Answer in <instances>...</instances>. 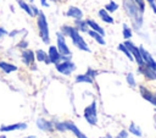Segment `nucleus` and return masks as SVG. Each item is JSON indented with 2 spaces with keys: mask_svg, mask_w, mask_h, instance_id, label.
Returning <instances> with one entry per match:
<instances>
[{
  "mask_svg": "<svg viewBox=\"0 0 156 138\" xmlns=\"http://www.w3.org/2000/svg\"><path fill=\"white\" fill-rule=\"evenodd\" d=\"M85 21H87V23H88L89 29L95 31V32H98V33H100V34H102V35L105 37V29H104V28H102L95 20H93V18H87Z\"/></svg>",
  "mask_w": 156,
  "mask_h": 138,
  "instance_id": "obj_21",
  "label": "nucleus"
},
{
  "mask_svg": "<svg viewBox=\"0 0 156 138\" xmlns=\"http://www.w3.org/2000/svg\"><path fill=\"white\" fill-rule=\"evenodd\" d=\"M21 60L26 66H29L32 70H37L35 65V54L32 49H23L21 54Z\"/></svg>",
  "mask_w": 156,
  "mask_h": 138,
  "instance_id": "obj_7",
  "label": "nucleus"
},
{
  "mask_svg": "<svg viewBox=\"0 0 156 138\" xmlns=\"http://www.w3.org/2000/svg\"><path fill=\"white\" fill-rule=\"evenodd\" d=\"M7 33H9V32H7V29H5L4 27H1V26H0V40H1V39H4V38L7 35Z\"/></svg>",
  "mask_w": 156,
  "mask_h": 138,
  "instance_id": "obj_38",
  "label": "nucleus"
},
{
  "mask_svg": "<svg viewBox=\"0 0 156 138\" xmlns=\"http://www.w3.org/2000/svg\"><path fill=\"white\" fill-rule=\"evenodd\" d=\"M94 81L89 74H87L85 72L84 73H80V74H77L74 77V82L76 83H87V84H94Z\"/></svg>",
  "mask_w": 156,
  "mask_h": 138,
  "instance_id": "obj_23",
  "label": "nucleus"
},
{
  "mask_svg": "<svg viewBox=\"0 0 156 138\" xmlns=\"http://www.w3.org/2000/svg\"><path fill=\"white\" fill-rule=\"evenodd\" d=\"M134 1V4L139 7V10L141 11V12H145V9H146V2H145V0H133Z\"/></svg>",
  "mask_w": 156,
  "mask_h": 138,
  "instance_id": "obj_33",
  "label": "nucleus"
},
{
  "mask_svg": "<svg viewBox=\"0 0 156 138\" xmlns=\"http://www.w3.org/2000/svg\"><path fill=\"white\" fill-rule=\"evenodd\" d=\"M0 70H1L4 73L10 74V73H12V72H16V71L18 70V67H17L16 65L9 62V61H4V60H2V61H0Z\"/></svg>",
  "mask_w": 156,
  "mask_h": 138,
  "instance_id": "obj_18",
  "label": "nucleus"
},
{
  "mask_svg": "<svg viewBox=\"0 0 156 138\" xmlns=\"http://www.w3.org/2000/svg\"><path fill=\"white\" fill-rule=\"evenodd\" d=\"M87 33H88V35H89L93 40H95L99 45H106V40H105V37H104L102 34H100V33H98V32H95V31H91V29H89Z\"/></svg>",
  "mask_w": 156,
  "mask_h": 138,
  "instance_id": "obj_22",
  "label": "nucleus"
},
{
  "mask_svg": "<svg viewBox=\"0 0 156 138\" xmlns=\"http://www.w3.org/2000/svg\"><path fill=\"white\" fill-rule=\"evenodd\" d=\"M37 127L43 132H51L54 129V122L49 121L44 117H39L37 120Z\"/></svg>",
  "mask_w": 156,
  "mask_h": 138,
  "instance_id": "obj_16",
  "label": "nucleus"
},
{
  "mask_svg": "<svg viewBox=\"0 0 156 138\" xmlns=\"http://www.w3.org/2000/svg\"><path fill=\"white\" fill-rule=\"evenodd\" d=\"M60 32L66 38H69L71 42H72V44H73V46L77 48L78 50L85 51V53H91V49L89 48L88 43L83 38L82 33L78 32L73 26H71V24H62L61 28H60Z\"/></svg>",
  "mask_w": 156,
  "mask_h": 138,
  "instance_id": "obj_2",
  "label": "nucleus"
},
{
  "mask_svg": "<svg viewBox=\"0 0 156 138\" xmlns=\"http://www.w3.org/2000/svg\"><path fill=\"white\" fill-rule=\"evenodd\" d=\"M138 72L147 81H156V71L151 70L150 67L145 66V65H141V66H138Z\"/></svg>",
  "mask_w": 156,
  "mask_h": 138,
  "instance_id": "obj_14",
  "label": "nucleus"
},
{
  "mask_svg": "<svg viewBox=\"0 0 156 138\" xmlns=\"http://www.w3.org/2000/svg\"><path fill=\"white\" fill-rule=\"evenodd\" d=\"M27 138H35V136H29V137H27Z\"/></svg>",
  "mask_w": 156,
  "mask_h": 138,
  "instance_id": "obj_45",
  "label": "nucleus"
},
{
  "mask_svg": "<svg viewBox=\"0 0 156 138\" xmlns=\"http://www.w3.org/2000/svg\"><path fill=\"white\" fill-rule=\"evenodd\" d=\"M54 128L58 132H67V128L65 126V121H58V122H55L54 123Z\"/></svg>",
  "mask_w": 156,
  "mask_h": 138,
  "instance_id": "obj_32",
  "label": "nucleus"
},
{
  "mask_svg": "<svg viewBox=\"0 0 156 138\" xmlns=\"http://www.w3.org/2000/svg\"><path fill=\"white\" fill-rule=\"evenodd\" d=\"M0 138H7V137H6L5 134H1V136H0Z\"/></svg>",
  "mask_w": 156,
  "mask_h": 138,
  "instance_id": "obj_44",
  "label": "nucleus"
},
{
  "mask_svg": "<svg viewBox=\"0 0 156 138\" xmlns=\"http://www.w3.org/2000/svg\"><path fill=\"white\" fill-rule=\"evenodd\" d=\"M98 16L99 18L104 22V23H107V24H113L115 23V18L112 17V13H110L108 11H106L105 9H100L98 11Z\"/></svg>",
  "mask_w": 156,
  "mask_h": 138,
  "instance_id": "obj_17",
  "label": "nucleus"
},
{
  "mask_svg": "<svg viewBox=\"0 0 156 138\" xmlns=\"http://www.w3.org/2000/svg\"><path fill=\"white\" fill-rule=\"evenodd\" d=\"M139 92L141 98H144L146 101H149L151 105H154L156 107V94L152 93L146 85H139Z\"/></svg>",
  "mask_w": 156,
  "mask_h": 138,
  "instance_id": "obj_10",
  "label": "nucleus"
},
{
  "mask_svg": "<svg viewBox=\"0 0 156 138\" xmlns=\"http://www.w3.org/2000/svg\"><path fill=\"white\" fill-rule=\"evenodd\" d=\"M83 117L85 118V121L89 125H91V126H96L98 125V105H96L95 100H93L88 106L84 107Z\"/></svg>",
  "mask_w": 156,
  "mask_h": 138,
  "instance_id": "obj_4",
  "label": "nucleus"
},
{
  "mask_svg": "<svg viewBox=\"0 0 156 138\" xmlns=\"http://www.w3.org/2000/svg\"><path fill=\"white\" fill-rule=\"evenodd\" d=\"M28 127V125L26 122H16V123H11V125H2L0 127V132H13V131H22L26 129Z\"/></svg>",
  "mask_w": 156,
  "mask_h": 138,
  "instance_id": "obj_13",
  "label": "nucleus"
},
{
  "mask_svg": "<svg viewBox=\"0 0 156 138\" xmlns=\"http://www.w3.org/2000/svg\"><path fill=\"white\" fill-rule=\"evenodd\" d=\"M123 43L126 44V46H127V48H128V50L130 51V54H132V56H133L134 61L136 62V65H138V66L144 65V61H143V59H141V54H140L139 46H136V45H135L130 39H129V40H124Z\"/></svg>",
  "mask_w": 156,
  "mask_h": 138,
  "instance_id": "obj_8",
  "label": "nucleus"
},
{
  "mask_svg": "<svg viewBox=\"0 0 156 138\" xmlns=\"http://www.w3.org/2000/svg\"><path fill=\"white\" fill-rule=\"evenodd\" d=\"M122 37H123L124 40H129L133 37V29L127 23H123L122 24Z\"/></svg>",
  "mask_w": 156,
  "mask_h": 138,
  "instance_id": "obj_25",
  "label": "nucleus"
},
{
  "mask_svg": "<svg viewBox=\"0 0 156 138\" xmlns=\"http://www.w3.org/2000/svg\"><path fill=\"white\" fill-rule=\"evenodd\" d=\"M16 48H18V49H22V50L28 48V42L26 40V38H24V37H22V38H21V40L17 43Z\"/></svg>",
  "mask_w": 156,
  "mask_h": 138,
  "instance_id": "obj_34",
  "label": "nucleus"
},
{
  "mask_svg": "<svg viewBox=\"0 0 156 138\" xmlns=\"http://www.w3.org/2000/svg\"><path fill=\"white\" fill-rule=\"evenodd\" d=\"M29 4H34V0H27Z\"/></svg>",
  "mask_w": 156,
  "mask_h": 138,
  "instance_id": "obj_43",
  "label": "nucleus"
},
{
  "mask_svg": "<svg viewBox=\"0 0 156 138\" xmlns=\"http://www.w3.org/2000/svg\"><path fill=\"white\" fill-rule=\"evenodd\" d=\"M145 2L150 6L151 11H152L154 13H156V0H145Z\"/></svg>",
  "mask_w": 156,
  "mask_h": 138,
  "instance_id": "obj_35",
  "label": "nucleus"
},
{
  "mask_svg": "<svg viewBox=\"0 0 156 138\" xmlns=\"http://www.w3.org/2000/svg\"><path fill=\"white\" fill-rule=\"evenodd\" d=\"M100 138H112V136H111V134H108V133H107V134H105V136H104V137H100Z\"/></svg>",
  "mask_w": 156,
  "mask_h": 138,
  "instance_id": "obj_40",
  "label": "nucleus"
},
{
  "mask_svg": "<svg viewBox=\"0 0 156 138\" xmlns=\"http://www.w3.org/2000/svg\"><path fill=\"white\" fill-rule=\"evenodd\" d=\"M65 126H66L67 131H69V132H72V133L74 134L76 138H88L87 134H85L84 132H82V131L77 127V125H76L74 122H72V121H65Z\"/></svg>",
  "mask_w": 156,
  "mask_h": 138,
  "instance_id": "obj_15",
  "label": "nucleus"
},
{
  "mask_svg": "<svg viewBox=\"0 0 156 138\" xmlns=\"http://www.w3.org/2000/svg\"><path fill=\"white\" fill-rule=\"evenodd\" d=\"M10 10H11V12H13V11H15V10H13V6H12V5H10Z\"/></svg>",
  "mask_w": 156,
  "mask_h": 138,
  "instance_id": "obj_42",
  "label": "nucleus"
},
{
  "mask_svg": "<svg viewBox=\"0 0 156 138\" xmlns=\"http://www.w3.org/2000/svg\"><path fill=\"white\" fill-rule=\"evenodd\" d=\"M17 4L18 6L21 7V10H23L28 16L33 17V13H32V9H30V4L27 1V0H17Z\"/></svg>",
  "mask_w": 156,
  "mask_h": 138,
  "instance_id": "obj_26",
  "label": "nucleus"
},
{
  "mask_svg": "<svg viewBox=\"0 0 156 138\" xmlns=\"http://www.w3.org/2000/svg\"><path fill=\"white\" fill-rule=\"evenodd\" d=\"M49 1H51V2H61L63 0H49Z\"/></svg>",
  "mask_w": 156,
  "mask_h": 138,
  "instance_id": "obj_41",
  "label": "nucleus"
},
{
  "mask_svg": "<svg viewBox=\"0 0 156 138\" xmlns=\"http://www.w3.org/2000/svg\"><path fill=\"white\" fill-rule=\"evenodd\" d=\"M155 112H156V109H155Z\"/></svg>",
  "mask_w": 156,
  "mask_h": 138,
  "instance_id": "obj_46",
  "label": "nucleus"
},
{
  "mask_svg": "<svg viewBox=\"0 0 156 138\" xmlns=\"http://www.w3.org/2000/svg\"><path fill=\"white\" fill-rule=\"evenodd\" d=\"M139 50H140V54H141V59L144 61V65L150 67L151 70L156 71V60L152 57V55L149 53V50H146L143 45L139 46Z\"/></svg>",
  "mask_w": 156,
  "mask_h": 138,
  "instance_id": "obj_9",
  "label": "nucleus"
},
{
  "mask_svg": "<svg viewBox=\"0 0 156 138\" xmlns=\"http://www.w3.org/2000/svg\"><path fill=\"white\" fill-rule=\"evenodd\" d=\"M117 49H118V51H121L122 54H124L129 61H132V62L134 61V59H133V56H132L130 51L128 50V48L126 46V44H124V43H119V44H118V46H117Z\"/></svg>",
  "mask_w": 156,
  "mask_h": 138,
  "instance_id": "obj_27",
  "label": "nucleus"
},
{
  "mask_svg": "<svg viewBox=\"0 0 156 138\" xmlns=\"http://www.w3.org/2000/svg\"><path fill=\"white\" fill-rule=\"evenodd\" d=\"M30 9H32V13H33V17H37V16L39 15V12H40L39 7H38L35 4H30Z\"/></svg>",
  "mask_w": 156,
  "mask_h": 138,
  "instance_id": "obj_36",
  "label": "nucleus"
},
{
  "mask_svg": "<svg viewBox=\"0 0 156 138\" xmlns=\"http://www.w3.org/2000/svg\"><path fill=\"white\" fill-rule=\"evenodd\" d=\"M65 16L68 17V18H72V20H79V18H83V17H84V13H83V10L79 9L78 6L71 5V6L66 10Z\"/></svg>",
  "mask_w": 156,
  "mask_h": 138,
  "instance_id": "obj_12",
  "label": "nucleus"
},
{
  "mask_svg": "<svg viewBox=\"0 0 156 138\" xmlns=\"http://www.w3.org/2000/svg\"><path fill=\"white\" fill-rule=\"evenodd\" d=\"M48 56H49L50 64H52V65H56V64H58L62 60V55L60 54V51H58L56 45H49Z\"/></svg>",
  "mask_w": 156,
  "mask_h": 138,
  "instance_id": "obj_11",
  "label": "nucleus"
},
{
  "mask_svg": "<svg viewBox=\"0 0 156 138\" xmlns=\"http://www.w3.org/2000/svg\"><path fill=\"white\" fill-rule=\"evenodd\" d=\"M104 9H105L106 11H108L110 13H113V12H116V11L119 9V5H118L115 0H110V1L104 6Z\"/></svg>",
  "mask_w": 156,
  "mask_h": 138,
  "instance_id": "obj_28",
  "label": "nucleus"
},
{
  "mask_svg": "<svg viewBox=\"0 0 156 138\" xmlns=\"http://www.w3.org/2000/svg\"><path fill=\"white\" fill-rule=\"evenodd\" d=\"M20 34H27V31L23 28V29H12V31H10L9 33H7V37H10V38H16V37H18Z\"/></svg>",
  "mask_w": 156,
  "mask_h": 138,
  "instance_id": "obj_30",
  "label": "nucleus"
},
{
  "mask_svg": "<svg viewBox=\"0 0 156 138\" xmlns=\"http://www.w3.org/2000/svg\"><path fill=\"white\" fill-rule=\"evenodd\" d=\"M126 82L130 88H135L136 87V81H135V77H134V74L132 72H128L126 74Z\"/></svg>",
  "mask_w": 156,
  "mask_h": 138,
  "instance_id": "obj_29",
  "label": "nucleus"
},
{
  "mask_svg": "<svg viewBox=\"0 0 156 138\" xmlns=\"http://www.w3.org/2000/svg\"><path fill=\"white\" fill-rule=\"evenodd\" d=\"M73 27L80 32V33H87L89 31V27H88V23L83 18H79V20H73Z\"/></svg>",
  "mask_w": 156,
  "mask_h": 138,
  "instance_id": "obj_20",
  "label": "nucleus"
},
{
  "mask_svg": "<svg viewBox=\"0 0 156 138\" xmlns=\"http://www.w3.org/2000/svg\"><path fill=\"white\" fill-rule=\"evenodd\" d=\"M26 138H27V137H26Z\"/></svg>",
  "mask_w": 156,
  "mask_h": 138,
  "instance_id": "obj_48",
  "label": "nucleus"
},
{
  "mask_svg": "<svg viewBox=\"0 0 156 138\" xmlns=\"http://www.w3.org/2000/svg\"><path fill=\"white\" fill-rule=\"evenodd\" d=\"M128 131H126V129H122L118 134H116V137H113V138H128Z\"/></svg>",
  "mask_w": 156,
  "mask_h": 138,
  "instance_id": "obj_37",
  "label": "nucleus"
},
{
  "mask_svg": "<svg viewBox=\"0 0 156 138\" xmlns=\"http://www.w3.org/2000/svg\"><path fill=\"white\" fill-rule=\"evenodd\" d=\"M39 2H40V5L43 7H49L50 6V1L49 0H39Z\"/></svg>",
  "mask_w": 156,
  "mask_h": 138,
  "instance_id": "obj_39",
  "label": "nucleus"
},
{
  "mask_svg": "<svg viewBox=\"0 0 156 138\" xmlns=\"http://www.w3.org/2000/svg\"><path fill=\"white\" fill-rule=\"evenodd\" d=\"M85 73H87V74H89L93 79H95V78L101 73V71H98V70H95V68H93V67H88V68H87V71H85Z\"/></svg>",
  "mask_w": 156,
  "mask_h": 138,
  "instance_id": "obj_31",
  "label": "nucleus"
},
{
  "mask_svg": "<svg viewBox=\"0 0 156 138\" xmlns=\"http://www.w3.org/2000/svg\"><path fill=\"white\" fill-rule=\"evenodd\" d=\"M56 46L62 56H72V51L66 42V37L60 31L56 33Z\"/></svg>",
  "mask_w": 156,
  "mask_h": 138,
  "instance_id": "obj_6",
  "label": "nucleus"
},
{
  "mask_svg": "<svg viewBox=\"0 0 156 138\" xmlns=\"http://www.w3.org/2000/svg\"><path fill=\"white\" fill-rule=\"evenodd\" d=\"M37 20V28H38V34L44 44H50V29H49V23L46 20L45 13L40 10L39 15L35 17Z\"/></svg>",
  "mask_w": 156,
  "mask_h": 138,
  "instance_id": "obj_3",
  "label": "nucleus"
},
{
  "mask_svg": "<svg viewBox=\"0 0 156 138\" xmlns=\"http://www.w3.org/2000/svg\"><path fill=\"white\" fill-rule=\"evenodd\" d=\"M35 54V60L39 62H44L45 65H50V60L48 56V51H45L44 49H37L34 51Z\"/></svg>",
  "mask_w": 156,
  "mask_h": 138,
  "instance_id": "obj_19",
  "label": "nucleus"
},
{
  "mask_svg": "<svg viewBox=\"0 0 156 138\" xmlns=\"http://www.w3.org/2000/svg\"><path fill=\"white\" fill-rule=\"evenodd\" d=\"M55 68L62 76H71L77 70V65L72 61V59L71 60H61L58 64L55 65Z\"/></svg>",
  "mask_w": 156,
  "mask_h": 138,
  "instance_id": "obj_5",
  "label": "nucleus"
},
{
  "mask_svg": "<svg viewBox=\"0 0 156 138\" xmlns=\"http://www.w3.org/2000/svg\"><path fill=\"white\" fill-rule=\"evenodd\" d=\"M155 94H156V92H155Z\"/></svg>",
  "mask_w": 156,
  "mask_h": 138,
  "instance_id": "obj_47",
  "label": "nucleus"
},
{
  "mask_svg": "<svg viewBox=\"0 0 156 138\" xmlns=\"http://www.w3.org/2000/svg\"><path fill=\"white\" fill-rule=\"evenodd\" d=\"M128 133H132V134L135 136V137H141V136H143V131H141L140 126L136 125L135 122H130V123H129Z\"/></svg>",
  "mask_w": 156,
  "mask_h": 138,
  "instance_id": "obj_24",
  "label": "nucleus"
},
{
  "mask_svg": "<svg viewBox=\"0 0 156 138\" xmlns=\"http://www.w3.org/2000/svg\"><path fill=\"white\" fill-rule=\"evenodd\" d=\"M122 6L124 13L132 23V29L135 32H140L144 24V12L139 10V7L134 4L133 0H122Z\"/></svg>",
  "mask_w": 156,
  "mask_h": 138,
  "instance_id": "obj_1",
  "label": "nucleus"
}]
</instances>
